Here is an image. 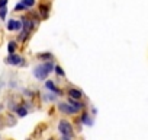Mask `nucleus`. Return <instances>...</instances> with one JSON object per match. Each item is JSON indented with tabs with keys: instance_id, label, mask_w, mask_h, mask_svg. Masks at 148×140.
Segmentation results:
<instances>
[{
	"instance_id": "obj_10",
	"label": "nucleus",
	"mask_w": 148,
	"mask_h": 140,
	"mask_svg": "<svg viewBox=\"0 0 148 140\" xmlns=\"http://www.w3.org/2000/svg\"><path fill=\"white\" fill-rule=\"evenodd\" d=\"M39 12H41V16H42V18H48V6H45V5H41V8H39Z\"/></svg>"
},
{
	"instance_id": "obj_7",
	"label": "nucleus",
	"mask_w": 148,
	"mask_h": 140,
	"mask_svg": "<svg viewBox=\"0 0 148 140\" xmlns=\"http://www.w3.org/2000/svg\"><path fill=\"white\" fill-rule=\"evenodd\" d=\"M45 88L47 89H49L52 94H55V95H62V92H61V89L60 88H57L55 85H54V82L52 80H47L45 82Z\"/></svg>"
},
{
	"instance_id": "obj_11",
	"label": "nucleus",
	"mask_w": 148,
	"mask_h": 140,
	"mask_svg": "<svg viewBox=\"0 0 148 140\" xmlns=\"http://www.w3.org/2000/svg\"><path fill=\"white\" fill-rule=\"evenodd\" d=\"M16 112H18L19 117H25V115L28 114V110H26L25 107H18V108H16Z\"/></svg>"
},
{
	"instance_id": "obj_14",
	"label": "nucleus",
	"mask_w": 148,
	"mask_h": 140,
	"mask_svg": "<svg viewBox=\"0 0 148 140\" xmlns=\"http://www.w3.org/2000/svg\"><path fill=\"white\" fill-rule=\"evenodd\" d=\"M22 3L25 5L26 9H29V8H32L35 5V0H22Z\"/></svg>"
},
{
	"instance_id": "obj_17",
	"label": "nucleus",
	"mask_w": 148,
	"mask_h": 140,
	"mask_svg": "<svg viewBox=\"0 0 148 140\" xmlns=\"http://www.w3.org/2000/svg\"><path fill=\"white\" fill-rule=\"evenodd\" d=\"M26 8H25V5L22 3V2H19L18 5H16V8H15V10H25Z\"/></svg>"
},
{
	"instance_id": "obj_16",
	"label": "nucleus",
	"mask_w": 148,
	"mask_h": 140,
	"mask_svg": "<svg viewBox=\"0 0 148 140\" xmlns=\"http://www.w3.org/2000/svg\"><path fill=\"white\" fill-rule=\"evenodd\" d=\"M6 15H8V9H6V8H0V18L5 19Z\"/></svg>"
},
{
	"instance_id": "obj_19",
	"label": "nucleus",
	"mask_w": 148,
	"mask_h": 140,
	"mask_svg": "<svg viewBox=\"0 0 148 140\" xmlns=\"http://www.w3.org/2000/svg\"><path fill=\"white\" fill-rule=\"evenodd\" d=\"M49 140H54V139H49Z\"/></svg>"
},
{
	"instance_id": "obj_12",
	"label": "nucleus",
	"mask_w": 148,
	"mask_h": 140,
	"mask_svg": "<svg viewBox=\"0 0 148 140\" xmlns=\"http://www.w3.org/2000/svg\"><path fill=\"white\" fill-rule=\"evenodd\" d=\"M38 57H39L41 60H48V61H49V60L52 58V54H51V53H41V54H38Z\"/></svg>"
},
{
	"instance_id": "obj_2",
	"label": "nucleus",
	"mask_w": 148,
	"mask_h": 140,
	"mask_svg": "<svg viewBox=\"0 0 148 140\" xmlns=\"http://www.w3.org/2000/svg\"><path fill=\"white\" fill-rule=\"evenodd\" d=\"M58 131L62 134V136H70L73 137V125L67 121V120H61L58 123Z\"/></svg>"
},
{
	"instance_id": "obj_15",
	"label": "nucleus",
	"mask_w": 148,
	"mask_h": 140,
	"mask_svg": "<svg viewBox=\"0 0 148 140\" xmlns=\"http://www.w3.org/2000/svg\"><path fill=\"white\" fill-rule=\"evenodd\" d=\"M54 70H55V73L60 75V76H64V70L60 67V66H54Z\"/></svg>"
},
{
	"instance_id": "obj_13",
	"label": "nucleus",
	"mask_w": 148,
	"mask_h": 140,
	"mask_svg": "<svg viewBox=\"0 0 148 140\" xmlns=\"http://www.w3.org/2000/svg\"><path fill=\"white\" fill-rule=\"evenodd\" d=\"M15 48H16V42H15V41H10V42L8 44V51H9V54L15 53Z\"/></svg>"
},
{
	"instance_id": "obj_8",
	"label": "nucleus",
	"mask_w": 148,
	"mask_h": 140,
	"mask_svg": "<svg viewBox=\"0 0 148 140\" xmlns=\"http://www.w3.org/2000/svg\"><path fill=\"white\" fill-rule=\"evenodd\" d=\"M68 104H70L73 108H76L77 111H80V110H83V108H84V104L79 102V99H71V98H68Z\"/></svg>"
},
{
	"instance_id": "obj_6",
	"label": "nucleus",
	"mask_w": 148,
	"mask_h": 140,
	"mask_svg": "<svg viewBox=\"0 0 148 140\" xmlns=\"http://www.w3.org/2000/svg\"><path fill=\"white\" fill-rule=\"evenodd\" d=\"M8 29H9V31H21V29H22V22H21V21H13V19H10V21L8 22Z\"/></svg>"
},
{
	"instance_id": "obj_18",
	"label": "nucleus",
	"mask_w": 148,
	"mask_h": 140,
	"mask_svg": "<svg viewBox=\"0 0 148 140\" xmlns=\"http://www.w3.org/2000/svg\"><path fill=\"white\" fill-rule=\"evenodd\" d=\"M8 5V0H0V8H6Z\"/></svg>"
},
{
	"instance_id": "obj_5",
	"label": "nucleus",
	"mask_w": 148,
	"mask_h": 140,
	"mask_svg": "<svg viewBox=\"0 0 148 140\" xmlns=\"http://www.w3.org/2000/svg\"><path fill=\"white\" fill-rule=\"evenodd\" d=\"M67 94H68V98H71V99H80L83 95V92L80 89H76V88H70L67 91Z\"/></svg>"
},
{
	"instance_id": "obj_4",
	"label": "nucleus",
	"mask_w": 148,
	"mask_h": 140,
	"mask_svg": "<svg viewBox=\"0 0 148 140\" xmlns=\"http://www.w3.org/2000/svg\"><path fill=\"white\" fill-rule=\"evenodd\" d=\"M6 63H8V64H13V66H16V64L23 63V60H22V57H21V55H18V54L12 53V54L6 58Z\"/></svg>"
},
{
	"instance_id": "obj_3",
	"label": "nucleus",
	"mask_w": 148,
	"mask_h": 140,
	"mask_svg": "<svg viewBox=\"0 0 148 140\" xmlns=\"http://www.w3.org/2000/svg\"><path fill=\"white\" fill-rule=\"evenodd\" d=\"M58 110H60L61 112H64V114H68V115L79 112L76 108H73L70 104H65V102H60V104H58Z\"/></svg>"
},
{
	"instance_id": "obj_9",
	"label": "nucleus",
	"mask_w": 148,
	"mask_h": 140,
	"mask_svg": "<svg viewBox=\"0 0 148 140\" xmlns=\"http://www.w3.org/2000/svg\"><path fill=\"white\" fill-rule=\"evenodd\" d=\"M82 123H84L87 125H93V120H90V117L87 114H83L82 115Z\"/></svg>"
},
{
	"instance_id": "obj_1",
	"label": "nucleus",
	"mask_w": 148,
	"mask_h": 140,
	"mask_svg": "<svg viewBox=\"0 0 148 140\" xmlns=\"http://www.w3.org/2000/svg\"><path fill=\"white\" fill-rule=\"evenodd\" d=\"M52 70H54V64L51 61H47V63H42V64L34 67V76L39 80H45Z\"/></svg>"
}]
</instances>
